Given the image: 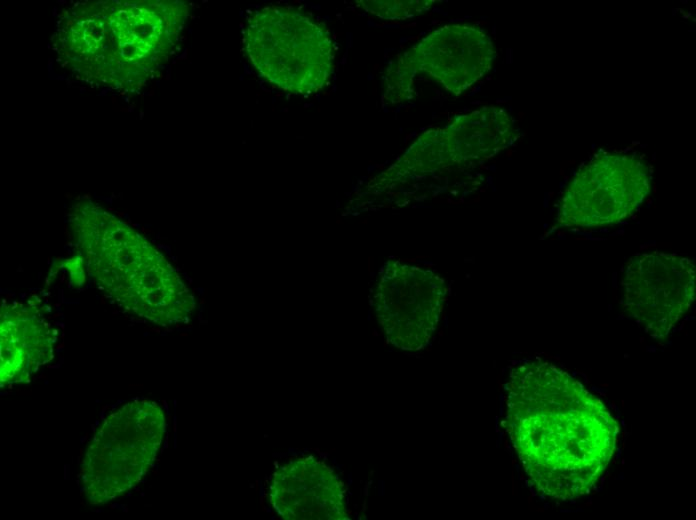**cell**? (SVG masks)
<instances>
[{"instance_id": "obj_3", "label": "cell", "mask_w": 696, "mask_h": 520, "mask_svg": "<svg viewBox=\"0 0 696 520\" xmlns=\"http://www.w3.org/2000/svg\"><path fill=\"white\" fill-rule=\"evenodd\" d=\"M166 421L152 401L128 402L110 413L87 445L80 483L92 505H103L134 488L152 467L161 448Z\"/></svg>"}, {"instance_id": "obj_4", "label": "cell", "mask_w": 696, "mask_h": 520, "mask_svg": "<svg viewBox=\"0 0 696 520\" xmlns=\"http://www.w3.org/2000/svg\"><path fill=\"white\" fill-rule=\"evenodd\" d=\"M651 189V174L635 152L602 151L574 174L557 205V223L569 228L616 225L632 216Z\"/></svg>"}, {"instance_id": "obj_2", "label": "cell", "mask_w": 696, "mask_h": 520, "mask_svg": "<svg viewBox=\"0 0 696 520\" xmlns=\"http://www.w3.org/2000/svg\"><path fill=\"white\" fill-rule=\"evenodd\" d=\"M244 48L262 78L290 93H315L333 73L334 46L328 29L291 6L271 5L252 13Z\"/></svg>"}, {"instance_id": "obj_1", "label": "cell", "mask_w": 696, "mask_h": 520, "mask_svg": "<svg viewBox=\"0 0 696 520\" xmlns=\"http://www.w3.org/2000/svg\"><path fill=\"white\" fill-rule=\"evenodd\" d=\"M511 437L536 489L568 501L589 494L610 464L619 426L600 398L555 363L531 361L513 377Z\"/></svg>"}, {"instance_id": "obj_10", "label": "cell", "mask_w": 696, "mask_h": 520, "mask_svg": "<svg viewBox=\"0 0 696 520\" xmlns=\"http://www.w3.org/2000/svg\"><path fill=\"white\" fill-rule=\"evenodd\" d=\"M386 79V96L392 103H397L405 98V94L411 92V77L413 68L406 58L392 67Z\"/></svg>"}, {"instance_id": "obj_9", "label": "cell", "mask_w": 696, "mask_h": 520, "mask_svg": "<svg viewBox=\"0 0 696 520\" xmlns=\"http://www.w3.org/2000/svg\"><path fill=\"white\" fill-rule=\"evenodd\" d=\"M432 4L433 1L429 0L360 1L368 13L386 20L412 18L429 10Z\"/></svg>"}, {"instance_id": "obj_6", "label": "cell", "mask_w": 696, "mask_h": 520, "mask_svg": "<svg viewBox=\"0 0 696 520\" xmlns=\"http://www.w3.org/2000/svg\"><path fill=\"white\" fill-rule=\"evenodd\" d=\"M496 56L494 44L483 29L450 24L424 37L405 58L414 71L459 95L492 69Z\"/></svg>"}, {"instance_id": "obj_8", "label": "cell", "mask_w": 696, "mask_h": 520, "mask_svg": "<svg viewBox=\"0 0 696 520\" xmlns=\"http://www.w3.org/2000/svg\"><path fill=\"white\" fill-rule=\"evenodd\" d=\"M443 132L465 156L486 158L509 145L516 128L504 109L490 106L459 116Z\"/></svg>"}, {"instance_id": "obj_5", "label": "cell", "mask_w": 696, "mask_h": 520, "mask_svg": "<svg viewBox=\"0 0 696 520\" xmlns=\"http://www.w3.org/2000/svg\"><path fill=\"white\" fill-rule=\"evenodd\" d=\"M621 305L654 338L666 337L689 310L695 294V266L675 253L632 256L620 282Z\"/></svg>"}, {"instance_id": "obj_7", "label": "cell", "mask_w": 696, "mask_h": 520, "mask_svg": "<svg viewBox=\"0 0 696 520\" xmlns=\"http://www.w3.org/2000/svg\"><path fill=\"white\" fill-rule=\"evenodd\" d=\"M269 501L287 520L341 519L345 515L342 483L312 457L290 460L273 473Z\"/></svg>"}]
</instances>
